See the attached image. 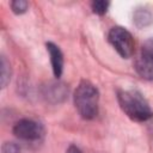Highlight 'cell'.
<instances>
[{"label": "cell", "instance_id": "cell-1", "mask_svg": "<svg viewBox=\"0 0 153 153\" xmlns=\"http://www.w3.org/2000/svg\"><path fill=\"white\" fill-rule=\"evenodd\" d=\"M117 100L123 112L135 122H146L153 117V110L139 91L120 90Z\"/></svg>", "mask_w": 153, "mask_h": 153}, {"label": "cell", "instance_id": "cell-2", "mask_svg": "<svg viewBox=\"0 0 153 153\" xmlns=\"http://www.w3.org/2000/svg\"><path fill=\"white\" fill-rule=\"evenodd\" d=\"M74 105L85 120H93L99 110V91L87 80H81L74 91Z\"/></svg>", "mask_w": 153, "mask_h": 153}, {"label": "cell", "instance_id": "cell-3", "mask_svg": "<svg viewBox=\"0 0 153 153\" xmlns=\"http://www.w3.org/2000/svg\"><path fill=\"white\" fill-rule=\"evenodd\" d=\"M109 42L115 48V50L122 56L123 59H128L134 53V38L131 33L122 27V26H114L109 31Z\"/></svg>", "mask_w": 153, "mask_h": 153}, {"label": "cell", "instance_id": "cell-4", "mask_svg": "<svg viewBox=\"0 0 153 153\" xmlns=\"http://www.w3.org/2000/svg\"><path fill=\"white\" fill-rule=\"evenodd\" d=\"M135 69L141 78L153 80V37L142 44L140 55L135 61Z\"/></svg>", "mask_w": 153, "mask_h": 153}, {"label": "cell", "instance_id": "cell-5", "mask_svg": "<svg viewBox=\"0 0 153 153\" xmlns=\"http://www.w3.org/2000/svg\"><path fill=\"white\" fill-rule=\"evenodd\" d=\"M13 134L23 141H38L42 139L44 129L41 123L30 118H23L14 124Z\"/></svg>", "mask_w": 153, "mask_h": 153}, {"label": "cell", "instance_id": "cell-6", "mask_svg": "<svg viewBox=\"0 0 153 153\" xmlns=\"http://www.w3.org/2000/svg\"><path fill=\"white\" fill-rule=\"evenodd\" d=\"M42 97L53 104L62 103L68 96V87L62 81H49L44 84L41 88Z\"/></svg>", "mask_w": 153, "mask_h": 153}, {"label": "cell", "instance_id": "cell-7", "mask_svg": "<svg viewBox=\"0 0 153 153\" xmlns=\"http://www.w3.org/2000/svg\"><path fill=\"white\" fill-rule=\"evenodd\" d=\"M45 47H47V50H48L49 56H50L53 73H54V75L56 78H60L61 74H62V71H63V55H62V51L53 42H48L45 44Z\"/></svg>", "mask_w": 153, "mask_h": 153}, {"label": "cell", "instance_id": "cell-8", "mask_svg": "<svg viewBox=\"0 0 153 153\" xmlns=\"http://www.w3.org/2000/svg\"><path fill=\"white\" fill-rule=\"evenodd\" d=\"M11 79V65L5 56H1V87L5 88Z\"/></svg>", "mask_w": 153, "mask_h": 153}, {"label": "cell", "instance_id": "cell-9", "mask_svg": "<svg viewBox=\"0 0 153 153\" xmlns=\"http://www.w3.org/2000/svg\"><path fill=\"white\" fill-rule=\"evenodd\" d=\"M134 20H135L137 26H145L152 22V14L146 8L137 10L134 14Z\"/></svg>", "mask_w": 153, "mask_h": 153}, {"label": "cell", "instance_id": "cell-10", "mask_svg": "<svg viewBox=\"0 0 153 153\" xmlns=\"http://www.w3.org/2000/svg\"><path fill=\"white\" fill-rule=\"evenodd\" d=\"M109 1H104V0H96L91 4V7H92V11L98 14V16H103L106 13L108 8H109Z\"/></svg>", "mask_w": 153, "mask_h": 153}, {"label": "cell", "instance_id": "cell-11", "mask_svg": "<svg viewBox=\"0 0 153 153\" xmlns=\"http://www.w3.org/2000/svg\"><path fill=\"white\" fill-rule=\"evenodd\" d=\"M29 2L25 0H14L11 2V8L16 14H23L27 11Z\"/></svg>", "mask_w": 153, "mask_h": 153}, {"label": "cell", "instance_id": "cell-12", "mask_svg": "<svg viewBox=\"0 0 153 153\" xmlns=\"http://www.w3.org/2000/svg\"><path fill=\"white\" fill-rule=\"evenodd\" d=\"M19 146L13 142H6L2 146V153H19Z\"/></svg>", "mask_w": 153, "mask_h": 153}, {"label": "cell", "instance_id": "cell-13", "mask_svg": "<svg viewBox=\"0 0 153 153\" xmlns=\"http://www.w3.org/2000/svg\"><path fill=\"white\" fill-rule=\"evenodd\" d=\"M66 153H82V152H81V149H80L78 146L71 145V146L67 148V152H66Z\"/></svg>", "mask_w": 153, "mask_h": 153}]
</instances>
